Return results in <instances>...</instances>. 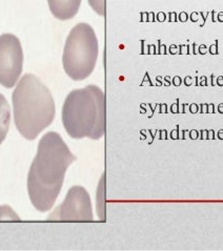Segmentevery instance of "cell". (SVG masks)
I'll return each mask as SVG.
<instances>
[{"label": "cell", "mask_w": 223, "mask_h": 251, "mask_svg": "<svg viewBox=\"0 0 223 251\" xmlns=\"http://www.w3.org/2000/svg\"><path fill=\"white\" fill-rule=\"evenodd\" d=\"M88 4L99 16L106 15V0H87Z\"/></svg>", "instance_id": "30bf717a"}, {"label": "cell", "mask_w": 223, "mask_h": 251, "mask_svg": "<svg viewBox=\"0 0 223 251\" xmlns=\"http://www.w3.org/2000/svg\"><path fill=\"white\" fill-rule=\"evenodd\" d=\"M75 161L76 157L57 132H47L41 138L28 175V193L36 210L52 209L61 191L65 173Z\"/></svg>", "instance_id": "6da1fadb"}, {"label": "cell", "mask_w": 223, "mask_h": 251, "mask_svg": "<svg viewBox=\"0 0 223 251\" xmlns=\"http://www.w3.org/2000/svg\"><path fill=\"white\" fill-rule=\"evenodd\" d=\"M83 0H48L51 13L58 20H70L76 16Z\"/></svg>", "instance_id": "52a82bcc"}, {"label": "cell", "mask_w": 223, "mask_h": 251, "mask_svg": "<svg viewBox=\"0 0 223 251\" xmlns=\"http://www.w3.org/2000/svg\"><path fill=\"white\" fill-rule=\"evenodd\" d=\"M98 55L99 44L94 28L85 22H80L66 38L62 55L63 70L73 80H84L94 72Z\"/></svg>", "instance_id": "277c9868"}, {"label": "cell", "mask_w": 223, "mask_h": 251, "mask_svg": "<svg viewBox=\"0 0 223 251\" xmlns=\"http://www.w3.org/2000/svg\"><path fill=\"white\" fill-rule=\"evenodd\" d=\"M49 221L63 222H90L93 221V209L90 195L83 186L69 189L63 203L51 213Z\"/></svg>", "instance_id": "8992f818"}, {"label": "cell", "mask_w": 223, "mask_h": 251, "mask_svg": "<svg viewBox=\"0 0 223 251\" xmlns=\"http://www.w3.org/2000/svg\"><path fill=\"white\" fill-rule=\"evenodd\" d=\"M24 68V50L13 34L0 36V84L6 88L16 85Z\"/></svg>", "instance_id": "5b68a950"}, {"label": "cell", "mask_w": 223, "mask_h": 251, "mask_svg": "<svg viewBox=\"0 0 223 251\" xmlns=\"http://www.w3.org/2000/svg\"><path fill=\"white\" fill-rule=\"evenodd\" d=\"M62 124L74 139L98 140L106 132V97L97 85L72 91L62 106Z\"/></svg>", "instance_id": "3957f363"}, {"label": "cell", "mask_w": 223, "mask_h": 251, "mask_svg": "<svg viewBox=\"0 0 223 251\" xmlns=\"http://www.w3.org/2000/svg\"><path fill=\"white\" fill-rule=\"evenodd\" d=\"M0 221H20V218L10 206L2 205L0 206Z\"/></svg>", "instance_id": "9c48e42d"}, {"label": "cell", "mask_w": 223, "mask_h": 251, "mask_svg": "<svg viewBox=\"0 0 223 251\" xmlns=\"http://www.w3.org/2000/svg\"><path fill=\"white\" fill-rule=\"evenodd\" d=\"M11 108L3 95L0 94V144H1L10 129Z\"/></svg>", "instance_id": "ba28073f"}, {"label": "cell", "mask_w": 223, "mask_h": 251, "mask_svg": "<svg viewBox=\"0 0 223 251\" xmlns=\"http://www.w3.org/2000/svg\"><path fill=\"white\" fill-rule=\"evenodd\" d=\"M14 122L19 134L35 140L54 121L55 102L47 85L33 74H26L12 96Z\"/></svg>", "instance_id": "7a4b0ae2"}]
</instances>
